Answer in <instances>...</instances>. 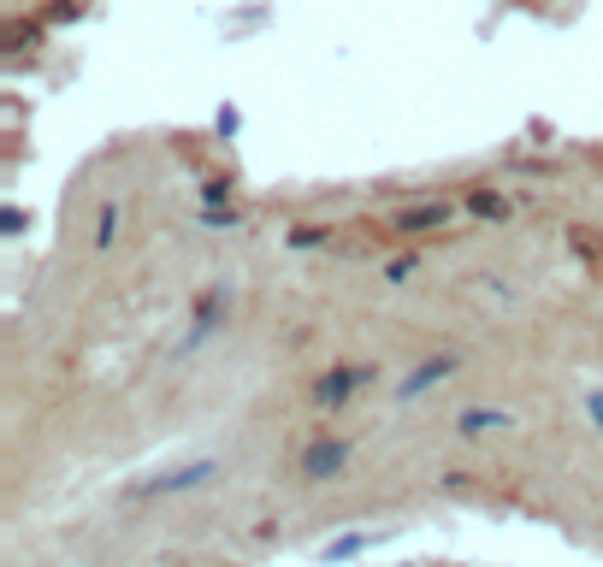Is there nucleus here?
I'll list each match as a JSON object with an SVG mask.
<instances>
[{
	"label": "nucleus",
	"instance_id": "f257e3e1",
	"mask_svg": "<svg viewBox=\"0 0 603 567\" xmlns=\"http://www.w3.org/2000/svg\"><path fill=\"white\" fill-rule=\"evenodd\" d=\"M343 461H349V443H314L302 455V473L308 479H332V473H343Z\"/></svg>",
	"mask_w": 603,
	"mask_h": 567
},
{
	"label": "nucleus",
	"instance_id": "f03ea898",
	"mask_svg": "<svg viewBox=\"0 0 603 567\" xmlns=\"http://www.w3.org/2000/svg\"><path fill=\"white\" fill-rule=\"evenodd\" d=\"M367 378H373L367 367H337V373H326L320 384H314V396H320V402H343V396H349V390H361Z\"/></svg>",
	"mask_w": 603,
	"mask_h": 567
},
{
	"label": "nucleus",
	"instance_id": "7ed1b4c3",
	"mask_svg": "<svg viewBox=\"0 0 603 567\" xmlns=\"http://www.w3.org/2000/svg\"><path fill=\"white\" fill-rule=\"evenodd\" d=\"M444 219H450L444 201H420V207H402L397 213V231H408V237H414V231H438Z\"/></svg>",
	"mask_w": 603,
	"mask_h": 567
},
{
	"label": "nucleus",
	"instance_id": "20e7f679",
	"mask_svg": "<svg viewBox=\"0 0 603 567\" xmlns=\"http://www.w3.org/2000/svg\"><path fill=\"white\" fill-rule=\"evenodd\" d=\"M213 473V461H196V467H184V473H172V479H154V485H142V497H166V491H184V485H201Z\"/></svg>",
	"mask_w": 603,
	"mask_h": 567
},
{
	"label": "nucleus",
	"instance_id": "39448f33",
	"mask_svg": "<svg viewBox=\"0 0 603 567\" xmlns=\"http://www.w3.org/2000/svg\"><path fill=\"white\" fill-rule=\"evenodd\" d=\"M444 373H456V355H438V361H426V367H420V373L408 378V384H402V396H414V390H426V384H438V378Z\"/></svg>",
	"mask_w": 603,
	"mask_h": 567
},
{
	"label": "nucleus",
	"instance_id": "423d86ee",
	"mask_svg": "<svg viewBox=\"0 0 603 567\" xmlns=\"http://www.w3.org/2000/svg\"><path fill=\"white\" fill-rule=\"evenodd\" d=\"M468 207L479 213V219H503V213H509V201H503V195H491V189H473Z\"/></svg>",
	"mask_w": 603,
	"mask_h": 567
},
{
	"label": "nucleus",
	"instance_id": "0eeeda50",
	"mask_svg": "<svg viewBox=\"0 0 603 567\" xmlns=\"http://www.w3.org/2000/svg\"><path fill=\"white\" fill-rule=\"evenodd\" d=\"M491 426H515L509 414H485V408H468L462 414V432H491Z\"/></svg>",
	"mask_w": 603,
	"mask_h": 567
},
{
	"label": "nucleus",
	"instance_id": "6e6552de",
	"mask_svg": "<svg viewBox=\"0 0 603 567\" xmlns=\"http://www.w3.org/2000/svg\"><path fill=\"white\" fill-rule=\"evenodd\" d=\"M113 231H119V213H113V207H101V225H95V243L107 249V243H113Z\"/></svg>",
	"mask_w": 603,
	"mask_h": 567
},
{
	"label": "nucleus",
	"instance_id": "1a4fd4ad",
	"mask_svg": "<svg viewBox=\"0 0 603 567\" xmlns=\"http://www.w3.org/2000/svg\"><path fill=\"white\" fill-rule=\"evenodd\" d=\"M574 249L586 254V260H598V237L592 231H574Z\"/></svg>",
	"mask_w": 603,
	"mask_h": 567
},
{
	"label": "nucleus",
	"instance_id": "9d476101",
	"mask_svg": "<svg viewBox=\"0 0 603 567\" xmlns=\"http://www.w3.org/2000/svg\"><path fill=\"white\" fill-rule=\"evenodd\" d=\"M592 414H598V420H603V396H592Z\"/></svg>",
	"mask_w": 603,
	"mask_h": 567
}]
</instances>
